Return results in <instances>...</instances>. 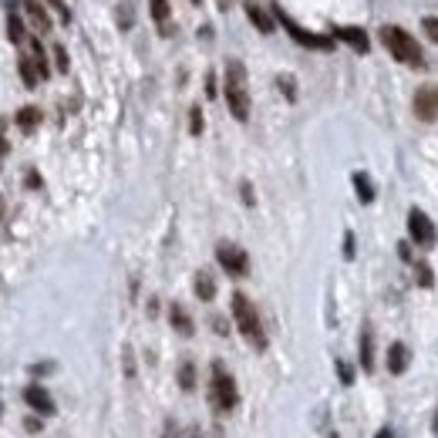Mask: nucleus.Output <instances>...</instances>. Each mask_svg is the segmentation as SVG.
Here are the masks:
<instances>
[{"mask_svg":"<svg viewBox=\"0 0 438 438\" xmlns=\"http://www.w3.org/2000/svg\"><path fill=\"white\" fill-rule=\"evenodd\" d=\"M30 58H34V64H37V75H41V81H44V78L51 75V68H47V54H44V47H41L37 37L30 41Z\"/></svg>","mask_w":438,"mask_h":438,"instance_id":"22","label":"nucleus"},{"mask_svg":"<svg viewBox=\"0 0 438 438\" xmlns=\"http://www.w3.org/2000/svg\"><path fill=\"white\" fill-rule=\"evenodd\" d=\"M344 257H354V236H351V233H348V240H344Z\"/></svg>","mask_w":438,"mask_h":438,"instance_id":"34","label":"nucleus"},{"mask_svg":"<svg viewBox=\"0 0 438 438\" xmlns=\"http://www.w3.org/2000/svg\"><path fill=\"white\" fill-rule=\"evenodd\" d=\"M337 375H341L344 384H351V381H354V367H351L348 361H337Z\"/></svg>","mask_w":438,"mask_h":438,"instance_id":"29","label":"nucleus"},{"mask_svg":"<svg viewBox=\"0 0 438 438\" xmlns=\"http://www.w3.org/2000/svg\"><path fill=\"white\" fill-rule=\"evenodd\" d=\"M381 44L388 47V54H391L394 61H401V64H408V68H422V64H425L422 44H418V41H415L405 28L384 24V28H381Z\"/></svg>","mask_w":438,"mask_h":438,"instance_id":"2","label":"nucleus"},{"mask_svg":"<svg viewBox=\"0 0 438 438\" xmlns=\"http://www.w3.org/2000/svg\"><path fill=\"white\" fill-rule=\"evenodd\" d=\"M196 297L199 300H212V297H216V280H212L206 270L196 273Z\"/></svg>","mask_w":438,"mask_h":438,"instance_id":"19","label":"nucleus"},{"mask_svg":"<svg viewBox=\"0 0 438 438\" xmlns=\"http://www.w3.org/2000/svg\"><path fill=\"white\" fill-rule=\"evenodd\" d=\"M115 11H118V24L121 28H132V7H128V4H118V7H115Z\"/></svg>","mask_w":438,"mask_h":438,"instance_id":"28","label":"nucleus"},{"mask_svg":"<svg viewBox=\"0 0 438 438\" xmlns=\"http://www.w3.org/2000/svg\"><path fill=\"white\" fill-rule=\"evenodd\" d=\"M193 4H202V0H193Z\"/></svg>","mask_w":438,"mask_h":438,"instance_id":"42","label":"nucleus"},{"mask_svg":"<svg viewBox=\"0 0 438 438\" xmlns=\"http://www.w3.org/2000/svg\"><path fill=\"white\" fill-rule=\"evenodd\" d=\"M54 68L68 71V51H64V44H54Z\"/></svg>","mask_w":438,"mask_h":438,"instance_id":"27","label":"nucleus"},{"mask_svg":"<svg viewBox=\"0 0 438 438\" xmlns=\"http://www.w3.org/2000/svg\"><path fill=\"white\" fill-rule=\"evenodd\" d=\"M361 367L371 371L375 367V344H371V327H364L361 334Z\"/></svg>","mask_w":438,"mask_h":438,"instance_id":"21","label":"nucleus"},{"mask_svg":"<svg viewBox=\"0 0 438 438\" xmlns=\"http://www.w3.org/2000/svg\"><path fill=\"white\" fill-rule=\"evenodd\" d=\"M179 384H182V391H193V388H196V367H193V361H182Z\"/></svg>","mask_w":438,"mask_h":438,"instance_id":"23","label":"nucleus"},{"mask_svg":"<svg viewBox=\"0 0 438 438\" xmlns=\"http://www.w3.org/2000/svg\"><path fill=\"white\" fill-rule=\"evenodd\" d=\"M209 398L212 405L219 411H233L236 408V401H240V391H236V381L229 375L223 364L216 361L212 364V381H209Z\"/></svg>","mask_w":438,"mask_h":438,"instance_id":"5","label":"nucleus"},{"mask_svg":"<svg viewBox=\"0 0 438 438\" xmlns=\"http://www.w3.org/2000/svg\"><path fill=\"white\" fill-rule=\"evenodd\" d=\"M7 37H11V44H24L28 41V34H24V20H20V14H7Z\"/></svg>","mask_w":438,"mask_h":438,"instance_id":"20","label":"nucleus"},{"mask_svg":"<svg viewBox=\"0 0 438 438\" xmlns=\"http://www.w3.org/2000/svg\"><path fill=\"white\" fill-rule=\"evenodd\" d=\"M415 273H418V284H422L425 290L435 287V273H432V267H428V263H418V267H415Z\"/></svg>","mask_w":438,"mask_h":438,"instance_id":"24","label":"nucleus"},{"mask_svg":"<svg viewBox=\"0 0 438 438\" xmlns=\"http://www.w3.org/2000/svg\"><path fill=\"white\" fill-rule=\"evenodd\" d=\"M17 71H20V81H24L28 88H37L41 75H37V64H34V58H20V61H17Z\"/></svg>","mask_w":438,"mask_h":438,"instance_id":"17","label":"nucleus"},{"mask_svg":"<svg viewBox=\"0 0 438 438\" xmlns=\"http://www.w3.org/2000/svg\"><path fill=\"white\" fill-rule=\"evenodd\" d=\"M223 91H226V105L236 121L250 118V88H246V68L243 61H226V75H223Z\"/></svg>","mask_w":438,"mask_h":438,"instance_id":"1","label":"nucleus"},{"mask_svg":"<svg viewBox=\"0 0 438 438\" xmlns=\"http://www.w3.org/2000/svg\"><path fill=\"white\" fill-rule=\"evenodd\" d=\"M216 4H219V7H223V11H226V7H229V0H216Z\"/></svg>","mask_w":438,"mask_h":438,"instance_id":"39","label":"nucleus"},{"mask_svg":"<svg viewBox=\"0 0 438 438\" xmlns=\"http://www.w3.org/2000/svg\"><path fill=\"white\" fill-rule=\"evenodd\" d=\"M189 132H193V135H199V132H202V111H199V105L189 111Z\"/></svg>","mask_w":438,"mask_h":438,"instance_id":"26","label":"nucleus"},{"mask_svg":"<svg viewBox=\"0 0 438 438\" xmlns=\"http://www.w3.org/2000/svg\"><path fill=\"white\" fill-rule=\"evenodd\" d=\"M149 11H152V20H155V24H159V28H162V34H169V14H172V11H169V0H149Z\"/></svg>","mask_w":438,"mask_h":438,"instance_id":"16","label":"nucleus"},{"mask_svg":"<svg viewBox=\"0 0 438 438\" xmlns=\"http://www.w3.org/2000/svg\"><path fill=\"white\" fill-rule=\"evenodd\" d=\"M408 236H411V243H418L422 250H428V246H435V223L425 216L422 209H411L408 212Z\"/></svg>","mask_w":438,"mask_h":438,"instance_id":"7","label":"nucleus"},{"mask_svg":"<svg viewBox=\"0 0 438 438\" xmlns=\"http://www.w3.org/2000/svg\"><path fill=\"white\" fill-rule=\"evenodd\" d=\"M422 30H425V37H432L438 44V17H425L422 20Z\"/></svg>","mask_w":438,"mask_h":438,"instance_id":"25","label":"nucleus"},{"mask_svg":"<svg viewBox=\"0 0 438 438\" xmlns=\"http://www.w3.org/2000/svg\"><path fill=\"white\" fill-rule=\"evenodd\" d=\"M28 189H41V176H37L34 169L28 172Z\"/></svg>","mask_w":438,"mask_h":438,"instance_id":"32","label":"nucleus"},{"mask_svg":"<svg viewBox=\"0 0 438 438\" xmlns=\"http://www.w3.org/2000/svg\"><path fill=\"white\" fill-rule=\"evenodd\" d=\"M375 438H394V432H391V428H381V432H378Z\"/></svg>","mask_w":438,"mask_h":438,"instance_id":"36","label":"nucleus"},{"mask_svg":"<svg viewBox=\"0 0 438 438\" xmlns=\"http://www.w3.org/2000/svg\"><path fill=\"white\" fill-rule=\"evenodd\" d=\"M0 209H4V199H0Z\"/></svg>","mask_w":438,"mask_h":438,"instance_id":"41","label":"nucleus"},{"mask_svg":"<svg viewBox=\"0 0 438 438\" xmlns=\"http://www.w3.org/2000/svg\"><path fill=\"white\" fill-rule=\"evenodd\" d=\"M270 11H273V17H276V20L284 24V30H287V34H290V37H293V41H297L300 47H314V51H331V47H334V37H327V34H314V30L300 28V24H297L293 17H287V11H284L280 4H273Z\"/></svg>","mask_w":438,"mask_h":438,"instance_id":"4","label":"nucleus"},{"mask_svg":"<svg viewBox=\"0 0 438 438\" xmlns=\"http://www.w3.org/2000/svg\"><path fill=\"white\" fill-rule=\"evenodd\" d=\"M51 7H54V11L61 14V20H64V24L71 20V11H68V4H64V0H51Z\"/></svg>","mask_w":438,"mask_h":438,"instance_id":"30","label":"nucleus"},{"mask_svg":"<svg viewBox=\"0 0 438 438\" xmlns=\"http://www.w3.org/2000/svg\"><path fill=\"white\" fill-rule=\"evenodd\" d=\"M246 17H250V24H253L260 34H273V28H276V17H273L270 11H263L257 0H246Z\"/></svg>","mask_w":438,"mask_h":438,"instance_id":"10","label":"nucleus"},{"mask_svg":"<svg viewBox=\"0 0 438 438\" xmlns=\"http://www.w3.org/2000/svg\"><path fill=\"white\" fill-rule=\"evenodd\" d=\"M432 425H435V435H438V408H435V422H432Z\"/></svg>","mask_w":438,"mask_h":438,"instance_id":"40","label":"nucleus"},{"mask_svg":"<svg viewBox=\"0 0 438 438\" xmlns=\"http://www.w3.org/2000/svg\"><path fill=\"white\" fill-rule=\"evenodd\" d=\"M331 37H337V41H344L348 47H354L358 54H367V47H371V37L364 34L361 28H334Z\"/></svg>","mask_w":438,"mask_h":438,"instance_id":"9","label":"nucleus"},{"mask_svg":"<svg viewBox=\"0 0 438 438\" xmlns=\"http://www.w3.org/2000/svg\"><path fill=\"white\" fill-rule=\"evenodd\" d=\"M24 401H28L34 411H41V415H54V401H51V394L44 388H37V384H30L28 391H24Z\"/></svg>","mask_w":438,"mask_h":438,"instance_id":"11","label":"nucleus"},{"mask_svg":"<svg viewBox=\"0 0 438 438\" xmlns=\"http://www.w3.org/2000/svg\"><path fill=\"white\" fill-rule=\"evenodd\" d=\"M415 115L422 121H438V85H422V88L415 91Z\"/></svg>","mask_w":438,"mask_h":438,"instance_id":"8","label":"nucleus"},{"mask_svg":"<svg viewBox=\"0 0 438 438\" xmlns=\"http://www.w3.org/2000/svg\"><path fill=\"white\" fill-rule=\"evenodd\" d=\"M206 95H209V98H212V95H216V78H206Z\"/></svg>","mask_w":438,"mask_h":438,"instance_id":"35","label":"nucleus"},{"mask_svg":"<svg viewBox=\"0 0 438 438\" xmlns=\"http://www.w3.org/2000/svg\"><path fill=\"white\" fill-rule=\"evenodd\" d=\"M216 260H219V267H223L229 276H246V273H250V257H246V250L236 246V243H219V246H216Z\"/></svg>","mask_w":438,"mask_h":438,"instance_id":"6","label":"nucleus"},{"mask_svg":"<svg viewBox=\"0 0 438 438\" xmlns=\"http://www.w3.org/2000/svg\"><path fill=\"white\" fill-rule=\"evenodd\" d=\"M408 364H411L408 344H391V348H388V371H391V375H405Z\"/></svg>","mask_w":438,"mask_h":438,"instance_id":"12","label":"nucleus"},{"mask_svg":"<svg viewBox=\"0 0 438 438\" xmlns=\"http://www.w3.org/2000/svg\"><path fill=\"white\" fill-rule=\"evenodd\" d=\"M243 202L253 206V189H250V182H243Z\"/></svg>","mask_w":438,"mask_h":438,"instance_id":"33","label":"nucleus"},{"mask_svg":"<svg viewBox=\"0 0 438 438\" xmlns=\"http://www.w3.org/2000/svg\"><path fill=\"white\" fill-rule=\"evenodd\" d=\"M14 121H17V128H20V132H34V128L41 125V111H37L34 105H24L20 111H17Z\"/></svg>","mask_w":438,"mask_h":438,"instance_id":"15","label":"nucleus"},{"mask_svg":"<svg viewBox=\"0 0 438 438\" xmlns=\"http://www.w3.org/2000/svg\"><path fill=\"white\" fill-rule=\"evenodd\" d=\"M4 152H7V142H4V138H0V159H4Z\"/></svg>","mask_w":438,"mask_h":438,"instance_id":"38","label":"nucleus"},{"mask_svg":"<svg viewBox=\"0 0 438 438\" xmlns=\"http://www.w3.org/2000/svg\"><path fill=\"white\" fill-rule=\"evenodd\" d=\"M354 193H358V199H361L364 206L375 202V185L367 179V172H354Z\"/></svg>","mask_w":438,"mask_h":438,"instance_id":"18","label":"nucleus"},{"mask_svg":"<svg viewBox=\"0 0 438 438\" xmlns=\"http://www.w3.org/2000/svg\"><path fill=\"white\" fill-rule=\"evenodd\" d=\"M24 4V11H28V17L34 20V28L41 30V34H47L51 30V17H47V11H44V4L41 0H20Z\"/></svg>","mask_w":438,"mask_h":438,"instance_id":"13","label":"nucleus"},{"mask_svg":"<svg viewBox=\"0 0 438 438\" xmlns=\"http://www.w3.org/2000/svg\"><path fill=\"white\" fill-rule=\"evenodd\" d=\"M169 320H172V327H176L182 337H189V334L196 331V327H193V320H189V314L182 310L179 303H172V307H169Z\"/></svg>","mask_w":438,"mask_h":438,"instance_id":"14","label":"nucleus"},{"mask_svg":"<svg viewBox=\"0 0 438 438\" xmlns=\"http://www.w3.org/2000/svg\"><path fill=\"white\" fill-rule=\"evenodd\" d=\"M182 438H202V435H199L196 428H189V432H185V435H182Z\"/></svg>","mask_w":438,"mask_h":438,"instance_id":"37","label":"nucleus"},{"mask_svg":"<svg viewBox=\"0 0 438 438\" xmlns=\"http://www.w3.org/2000/svg\"><path fill=\"white\" fill-rule=\"evenodd\" d=\"M233 320H236L240 334L250 341V344H253V348H257V351L267 348V334H263L260 314H257V307L250 303L246 293H233Z\"/></svg>","mask_w":438,"mask_h":438,"instance_id":"3","label":"nucleus"},{"mask_svg":"<svg viewBox=\"0 0 438 438\" xmlns=\"http://www.w3.org/2000/svg\"><path fill=\"white\" fill-rule=\"evenodd\" d=\"M276 85H280V88H284V95H287L290 102H293V98H297V91H293V78H280V81H276Z\"/></svg>","mask_w":438,"mask_h":438,"instance_id":"31","label":"nucleus"}]
</instances>
